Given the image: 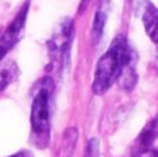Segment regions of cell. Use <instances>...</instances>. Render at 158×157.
Here are the masks:
<instances>
[{
	"label": "cell",
	"mask_w": 158,
	"mask_h": 157,
	"mask_svg": "<svg viewBox=\"0 0 158 157\" xmlns=\"http://www.w3.org/2000/svg\"><path fill=\"white\" fill-rule=\"evenodd\" d=\"M136 64V54L129 46L128 39L118 35L110 45L108 50L100 57L96 66L92 89L96 95H104L128 67Z\"/></svg>",
	"instance_id": "6da1fadb"
},
{
	"label": "cell",
	"mask_w": 158,
	"mask_h": 157,
	"mask_svg": "<svg viewBox=\"0 0 158 157\" xmlns=\"http://www.w3.org/2000/svg\"><path fill=\"white\" fill-rule=\"evenodd\" d=\"M43 86L38 91L31 107V127L36 139L40 141V146H44L49 139L50 132V111L49 100L53 89V82L50 78H44Z\"/></svg>",
	"instance_id": "7a4b0ae2"
},
{
	"label": "cell",
	"mask_w": 158,
	"mask_h": 157,
	"mask_svg": "<svg viewBox=\"0 0 158 157\" xmlns=\"http://www.w3.org/2000/svg\"><path fill=\"white\" fill-rule=\"evenodd\" d=\"M28 10H29V2H25L24 6L19 8L14 19L8 24V27L4 29V32L0 36V61L6 57L8 52L18 43L21 39L22 32L25 28V21H27Z\"/></svg>",
	"instance_id": "3957f363"
},
{
	"label": "cell",
	"mask_w": 158,
	"mask_h": 157,
	"mask_svg": "<svg viewBox=\"0 0 158 157\" xmlns=\"http://www.w3.org/2000/svg\"><path fill=\"white\" fill-rule=\"evenodd\" d=\"M132 157H158V116L137 136Z\"/></svg>",
	"instance_id": "277c9868"
},
{
	"label": "cell",
	"mask_w": 158,
	"mask_h": 157,
	"mask_svg": "<svg viewBox=\"0 0 158 157\" xmlns=\"http://www.w3.org/2000/svg\"><path fill=\"white\" fill-rule=\"evenodd\" d=\"M143 25L148 38L158 45V8L148 3L143 13Z\"/></svg>",
	"instance_id": "5b68a950"
},
{
	"label": "cell",
	"mask_w": 158,
	"mask_h": 157,
	"mask_svg": "<svg viewBox=\"0 0 158 157\" xmlns=\"http://www.w3.org/2000/svg\"><path fill=\"white\" fill-rule=\"evenodd\" d=\"M78 139V131L75 128H68L64 134L63 146H61V157H71L74 153Z\"/></svg>",
	"instance_id": "8992f818"
},
{
	"label": "cell",
	"mask_w": 158,
	"mask_h": 157,
	"mask_svg": "<svg viewBox=\"0 0 158 157\" xmlns=\"http://www.w3.org/2000/svg\"><path fill=\"white\" fill-rule=\"evenodd\" d=\"M18 70L14 63H7L6 66L0 67V93L15 79Z\"/></svg>",
	"instance_id": "52a82bcc"
},
{
	"label": "cell",
	"mask_w": 158,
	"mask_h": 157,
	"mask_svg": "<svg viewBox=\"0 0 158 157\" xmlns=\"http://www.w3.org/2000/svg\"><path fill=\"white\" fill-rule=\"evenodd\" d=\"M106 22H107V14L106 11L98 10L94 15V21H93V38H94L96 42L100 40L101 35L104 32V28H106Z\"/></svg>",
	"instance_id": "ba28073f"
},
{
	"label": "cell",
	"mask_w": 158,
	"mask_h": 157,
	"mask_svg": "<svg viewBox=\"0 0 158 157\" xmlns=\"http://www.w3.org/2000/svg\"><path fill=\"white\" fill-rule=\"evenodd\" d=\"M86 157H98V141L96 138L90 139L87 143Z\"/></svg>",
	"instance_id": "9c48e42d"
},
{
	"label": "cell",
	"mask_w": 158,
	"mask_h": 157,
	"mask_svg": "<svg viewBox=\"0 0 158 157\" xmlns=\"http://www.w3.org/2000/svg\"><path fill=\"white\" fill-rule=\"evenodd\" d=\"M10 157H33V155H32V152H29V150H21V152L15 153V155H13Z\"/></svg>",
	"instance_id": "30bf717a"
},
{
	"label": "cell",
	"mask_w": 158,
	"mask_h": 157,
	"mask_svg": "<svg viewBox=\"0 0 158 157\" xmlns=\"http://www.w3.org/2000/svg\"><path fill=\"white\" fill-rule=\"evenodd\" d=\"M154 66H156V70H157V72H158V50H157V53H156V60H154Z\"/></svg>",
	"instance_id": "8fae6325"
}]
</instances>
